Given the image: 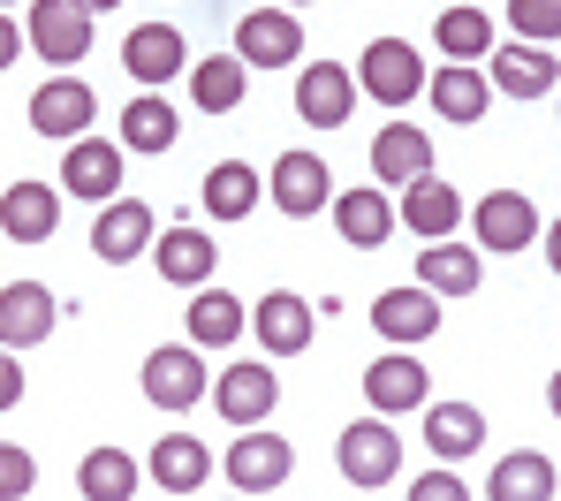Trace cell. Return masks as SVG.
<instances>
[{"mask_svg": "<svg viewBox=\"0 0 561 501\" xmlns=\"http://www.w3.org/2000/svg\"><path fill=\"white\" fill-rule=\"evenodd\" d=\"M334 464H342V479H350L357 494H379V487L402 479V441H394L387 418H357V425L334 441Z\"/></svg>", "mask_w": 561, "mask_h": 501, "instance_id": "cell-1", "label": "cell"}, {"mask_svg": "<svg viewBox=\"0 0 561 501\" xmlns=\"http://www.w3.org/2000/svg\"><path fill=\"white\" fill-rule=\"evenodd\" d=\"M425 92V54L410 38H373L365 61H357V100H379V106H410Z\"/></svg>", "mask_w": 561, "mask_h": 501, "instance_id": "cell-2", "label": "cell"}, {"mask_svg": "<svg viewBox=\"0 0 561 501\" xmlns=\"http://www.w3.org/2000/svg\"><path fill=\"white\" fill-rule=\"evenodd\" d=\"M23 46L46 54L54 69H77V61L92 54V15H84L77 0H31V15H23Z\"/></svg>", "mask_w": 561, "mask_h": 501, "instance_id": "cell-3", "label": "cell"}, {"mask_svg": "<svg viewBox=\"0 0 561 501\" xmlns=\"http://www.w3.org/2000/svg\"><path fill=\"white\" fill-rule=\"evenodd\" d=\"M137 388H145L152 410L183 418L190 402L205 396V350H197V342H160V350L145 357V380H137Z\"/></svg>", "mask_w": 561, "mask_h": 501, "instance_id": "cell-4", "label": "cell"}, {"mask_svg": "<svg viewBox=\"0 0 561 501\" xmlns=\"http://www.w3.org/2000/svg\"><path fill=\"white\" fill-rule=\"evenodd\" d=\"M288 479H296V448L266 425H243V441L228 448V487L236 494H280Z\"/></svg>", "mask_w": 561, "mask_h": 501, "instance_id": "cell-5", "label": "cell"}, {"mask_svg": "<svg viewBox=\"0 0 561 501\" xmlns=\"http://www.w3.org/2000/svg\"><path fill=\"white\" fill-rule=\"evenodd\" d=\"M296 54H304L296 8H251V15L236 23V61H243V69H288Z\"/></svg>", "mask_w": 561, "mask_h": 501, "instance_id": "cell-6", "label": "cell"}, {"mask_svg": "<svg viewBox=\"0 0 561 501\" xmlns=\"http://www.w3.org/2000/svg\"><path fill=\"white\" fill-rule=\"evenodd\" d=\"M152 236H160V220H152V205H145V198H106V205H99V220H92V251L106 259V266L145 259Z\"/></svg>", "mask_w": 561, "mask_h": 501, "instance_id": "cell-7", "label": "cell"}, {"mask_svg": "<svg viewBox=\"0 0 561 501\" xmlns=\"http://www.w3.org/2000/svg\"><path fill=\"white\" fill-rule=\"evenodd\" d=\"M205 396H213V410L228 418V425H259V418H274V365H259V357H243V365H228L220 380H205Z\"/></svg>", "mask_w": 561, "mask_h": 501, "instance_id": "cell-8", "label": "cell"}, {"mask_svg": "<svg viewBox=\"0 0 561 501\" xmlns=\"http://www.w3.org/2000/svg\"><path fill=\"white\" fill-rule=\"evenodd\" d=\"M122 168H129V152L84 129V137H69V160H61V191H69V198L106 205L114 191H122Z\"/></svg>", "mask_w": 561, "mask_h": 501, "instance_id": "cell-9", "label": "cell"}, {"mask_svg": "<svg viewBox=\"0 0 561 501\" xmlns=\"http://www.w3.org/2000/svg\"><path fill=\"white\" fill-rule=\"evenodd\" d=\"M373 334L394 350H417L440 334V297L433 289H379L373 297Z\"/></svg>", "mask_w": 561, "mask_h": 501, "instance_id": "cell-10", "label": "cell"}, {"mask_svg": "<svg viewBox=\"0 0 561 501\" xmlns=\"http://www.w3.org/2000/svg\"><path fill=\"white\" fill-rule=\"evenodd\" d=\"M470 236L485 251H531L539 243V205L524 198V191H485L478 213H470Z\"/></svg>", "mask_w": 561, "mask_h": 501, "instance_id": "cell-11", "label": "cell"}, {"mask_svg": "<svg viewBox=\"0 0 561 501\" xmlns=\"http://www.w3.org/2000/svg\"><path fill=\"white\" fill-rule=\"evenodd\" d=\"M296 114H304L311 129H342V122L357 114V77H350L342 61H304V77H296Z\"/></svg>", "mask_w": 561, "mask_h": 501, "instance_id": "cell-12", "label": "cell"}, {"mask_svg": "<svg viewBox=\"0 0 561 501\" xmlns=\"http://www.w3.org/2000/svg\"><path fill=\"white\" fill-rule=\"evenodd\" d=\"M493 61V92H508V100H547L561 84V61H554V46H531V38H516V46H493L485 54Z\"/></svg>", "mask_w": 561, "mask_h": 501, "instance_id": "cell-13", "label": "cell"}, {"mask_svg": "<svg viewBox=\"0 0 561 501\" xmlns=\"http://www.w3.org/2000/svg\"><path fill=\"white\" fill-rule=\"evenodd\" d=\"M54 327H61V304H54L46 282H8L0 289V350H31Z\"/></svg>", "mask_w": 561, "mask_h": 501, "instance_id": "cell-14", "label": "cell"}, {"mask_svg": "<svg viewBox=\"0 0 561 501\" xmlns=\"http://www.w3.org/2000/svg\"><path fill=\"white\" fill-rule=\"evenodd\" d=\"M425 396H433V380H425V365L410 350L365 365V402H373L379 418H410V410H425Z\"/></svg>", "mask_w": 561, "mask_h": 501, "instance_id": "cell-15", "label": "cell"}, {"mask_svg": "<svg viewBox=\"0 0 561 501\" xmlns=\"http://www.w3.org/2000/svg\"><path fill=\"white\" fill-rule=\"evenodd\" d=\"M92 114H99V100H92V84L84 77H54V84H38L31 92V129L38 137H84L92 129Z\"/></svg>", "mask_w": 561, "mask_h": 501, "instance_id": "cell-16", "label": "cell"}, {"mask_svg": "<svg viewBox=\"0 0 561 501\" xmlns=\"http://www.w3.org/2000/svg\"><path fill=\"white\" fill-rule=\"evenodd\" d=\"M266 191H274V205L288 220H311V213H327V198H334V175H327L319 152H280Z\"/></svg>", "mask_w": 561, "mask_h": 501, "instance_id": "cell-17", "label": "cell"}, {"mask_svg": "<svg viewBox=\"0 0 561 501\" xmlns=\"http://www.w3.org/2000/svg\"><path fill=\"white\" fill-rule=\"evenodd\" d=\"M259 350L266 357H304L311 350V334H319V311H311V297H296V289H274V297L259 304Z\"/></svg>", "mask_w": 561, "mask_h": 501, "instance_id": "cell-18", "label": "cell"}, {"mask_svg": "<svg viewBox=\"0 0 561 501\" xmlns=\"http://www.w3.org/2000/svg\"><path fill=\"white\" fill-rule=\"evenodd\" d=\"M183 54H190V46H183V31H175V23H137V31L122 38V69H129L145 92H160V84L183 69Z\"/></svg>", "mask_w": 561, "mask_h": 501, "instance_id": "cell-19", "label": "cell"}, {"mask_svg": "<svg viewBox=\"0 0 561 501\" xmlns=\"http://www.w3.org/2000/svg\"><path fill=\"white\" fill-rule=\"evenodd\" d=\"M61 228V191H46V183H8L0 191V236L8 243H46Z\"/></svg>", "mask_w": 561, "mask_h": 501, "instance_id": "cell-20", "label": "cell"}, {"mask_svg": "<svg viewBox=\"0 0 561 501\" xmlns=\"http://www.w3.org/2000/svg\"><path fill=\"white\" fill-rule=\"evenodd\" d=\"M327 213H334V228H342L357 251H379V243L394 236V198H387L379 183H357V191L327 198Z\"/></svg>", "mask_w": 561, "mask_h": 501, "instance_id": "cell-21", "label": "cell"}, {"mask_svg": "<svg viewBox=\"0 0 561 501\" xmlns=\"http://www.w3.org/2000/svg\"><path fill=\"white\" fill-rule=\"evenodd\" d=\"M478 282H485V266H478L470 243L433 236V243L417 251V289H433V297H478Z\"/></svg>", "mask_w": 561, "mask_h": 501, "instance_id": "cell-22", "label": "cell"}, {"mask_svg": "<svg viewBox=\"0 0 561 501\" xmlns=\"http://www.w3.org/2000/svg\"><path fill=\"white\" fill-rule=\"evenodd\" d=\"M394 220L410 228V236H456V220H463V198L440 183V175H417V183H402V205H394Z\"/></svg>", "mask_w": 561, "mask_h": 501, "instance_id": "cell-23", "label": "cell"}, {"mask_svg": "<svg viewBox=\"0 0 561 501\" xmlns=\"http://www.w3.org/2000/svg\"><path fill=\"white\" fill-rule=\"evenodd\" d=\"M373 175L379 183H417V175H433V137L425 129H410V122H387L373 137Z\"/></svg>", "mask_w": 561, "mask_h": 501, "instance_id": "cell-24", "label": "cell"}, {"mask_svg": "<svg viewBox=\"0 0 561 501\" xmlns=\"http://www.w3.org/2000/svg\"><path fill=\"white\" fill-rule=\"evenodd\" d=\"M213 259H220V243L197 236V228H168V236H152V266H160V282H175V289L213 282Z\"/></svg>", "mask_w": 561, "mask_h": 501, "instance_id": "cell-25", "label": "cell"}, {"mask_svg": "<svg viewBox=\"0 0 561 501\" xmlns=\"http://www.w3.org/2000/svg\"><path fill=\"white\" fill-rule=\"evenodd\" d=\"M213 479V448L197 441V433H160V448H152V487L160 494H197Z\"/></svg>", "mask_w": 561, "mask_h": 501, "instance_id": "cell-26", "label": "cell"}, {"mask_svg": "<svg viewBox=\"0 0 561 501\" xmlns=\"http://www.w3.org/2000/svg\"><path fill=\"white\" fill-rule=\"evenodd\" d=\"M175 137H183V122H175V106L160 100V92H137V100L122 106V152H175Z\"/></svg>", "mask_w": 561, "mask_h": 501, "instance_id": "cell-27", "label": "cell"}, {"mask_svg": "<svg viewBox=\"0 0 561 501\" xmlns=\"http://www.w3.org/2000/svg\"><path fill=\"white\" fill-rule=\"evenodd\" d=\"M478 441H485V410H478V402H433V410H425V448H433L440 464L478 456Z\"/></svg>", "mask_w": 561, "mask_h": 501, "instance_id": "cell-28", "label": "cell"}, {"mask_svg": "<svg viewBox=\"0 0 561 501\" xmlns=\"http://www.w3.org/2000/svg\"><path fill=\"white\" fill-rule=\"evenodd\" d=\"M433 46H440L448 61H485V54H493V15H485L478 0H448L440 23H433Z\"/></svg>", "mask_w": 561, "mask_h": 501, "instance_id": "cell-29", "label": "cell"}, {"mask_svg": "<svg viewBox=\"0 0 561 501\" xmlns=\"http://www.w3.org/2000/svg\"><path fill=\"white\" fill-rule=\"evenodd\" d=\"M425 92H433V106L448 114V122H485V106H493V84L478 77V61H448L440 77H425Z\"/></svg>", "mask_w": 561, "mask_h": 501, "instance_id": "cell-30", "label": "cell"}, {"mask_svg": "<svg viewBox=\"0 0 561 501\" xmlns=\"http://www.w3.org/2000/svg\"><path fill=\"white\" fill-rule=\"evenodd\" d=\"M259 168H243V160H213L205 168V213L213 220H251L259 213Z\"/></svg>", "mask_w": 561, "mask_h": 501, "instance_id": "cell-31", "label": "cell"}, {"mask_svg": "<svg viewBox=\"0 0 561 501\" xmlns=\"http://www.w3.org/2000/svg\"><path fill=\"white\" fill-rule=\"evenodd\" d=\"M251 92V69L236 61V54H205L197 69H190V100L205 106V114H236Z\"/></svg>", "mask_w": 561, "mask_h": 501, "instance_id": "cell-32", "label": "cell"}, {"mask_svg": "<svg viewBox=\"0 0 561 501\" xmlns=\"http://www.w3.org/2000/svg\"><path fill=\"white\" fill-rule=\"evenodd\" d=\"M236 334H243V304L197 282V297H190V342L197 350H236Z\"/></svg>", "mask_w": 561, "mask_h": 501, "instance_id": "cell-33", "label": "cell"}, {"mask_svg": "<svg viewBox=\"0 0 561 501\" xmlns=\"http://www.w3.org/2000/svg\"><path fill=\"white\" fill-rule=\"evenodd\" d=\"M485 501H554V464L547 456H501V471L485 479Z\"/></svg>", "mask_w": 561, "mask_h": 501, "instance_id": "cell-34", "label": "cell"}, {"mask_svg": "<svg viewBox=\"0 0 561 501\" xmlns=\"http://www.w3.org/2000/svg\"><path fill=\"white\" fill-rule=\"evenodd\" d=\"M77 494H84V501H129V494H137V456H122V448H92V456L77 464Z\"/></svg>", "mask_w": 561, "mask_h": 501, "instance_id": "cell-35", "label": "cell"}, {"mask_svg": "<svg viewBox=\"0 0 561 501\" xmlns=\"http://www.w3.org/2000/svg\"><path fill=\"white\" fill-rule=\"evenodd\" d=\"M508 31L531 38V46H554L561 38V0H508Z\"/></svg>", "mask_w": 561, "mask_h": 501, "instance_id": "cell-36", "label": "cell"}, {"mask_svg": "<svg viewBox=\"0 0 561 501\" xmlns=\"http://www.w3.org/2000/svg\"><path fill=\"white\" fill-rule=\"evenodd\" d=\"M31 487H38V464H31V448L0 441V501H23Z\"/></svg>", "mask_w": 561, "mask_h": 501, "instance_id": "cell-37", "label": "cell"}, {"mask_svg": "<svg viewBox=\"0 0 561 501\" xmlns=\"http://www.w3.org/2000/svg\"><path fill=\"white\" fill-rule=\"evenodd\" d=\"M470 487L463 479H448V471H425V479H410V501H463Z\"/></svg>", "mask_w": 561, "mask_h": 501, "instance_id": "cell-38", "label": "cell"}, {"mask_svg": "<svg viewBox=\"0 0 561 501\" xmlns=\"http://www.w3.org/2000/svg\"><path fill=\"white\" fill-rule=\"evenodd\" d=\"M15 402H23V357L0 350V410H15Z\"/></svg>", "mask_w": 561, "mask_h": 501, "instance_id": "cell-39", "label": "cell"}, {"mask_svg": "<svg viewBox=\"0 0 561 501\" xmlns=\"http://www.w3.org/2000/svg\"><path fill=\"white\" fill-rule=\"evenodd\" d=\"M15 54H23V23L0 15V69H15Z\"/></svg>", "mask_w": 561, "mask_h": 501, "instance_id": "cell-40", "label": "cell"}, {"mask_svg": "<svg viewBox=\"0 0 561 501\" xmlns=\"http://www.w3.org/2000/svg\"><path fill=\"white\" fill-rule=\"evenodd\" d=\"M77 8H84V15H106V8H122V0H77Z\"/></svg>", "mask_w": 561, "mask_h": 501, "instance_id": "cell-41", "label": "cell"}, {"mask_svg": "<svg viewBox=\"0 0 561 501\" xmlns=\"http://www.w3.org/2000/svg\"><path fill=\"white\" fill-rule=\"evenodd\" d=\"M280 8H304V0H280Z\"/></svg>", "mask_w": 561, "mask_h": 501, "instance_id": "cell-42", "label": "cell"}, {"mask_svg": "<svg viewBox=\"0 0 561 501\" xmlns=\"http://www.w3.org/2000/svg\"><path fill=\"white\" fill-rule=\"evenodd\" d=\"M0 8H15V0H0Z\"/></svg>", "mask_w": 561, "mask_h": 501, "instance_id": "cell-43", "label": "cell"}]
</instances>
